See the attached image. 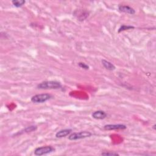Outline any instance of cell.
Returning <instances> with one entry per match:
<instances>
[{"instance_id": "1", "label": "cell", "mask_w": 156, "mask_h": 156, "mask_svg": "<svg viewBox=\"0 0 156 156\" xmlns=\"http://www.w3.org/2000/svg\"><path fill=\"white\" fill-rule=\"evenodd\" d=\"M62 87L61 84L57 81H44L37 86L39 89H59Z\"/></svg>"}, {"instance_id": "2", "label": "cell", "mask_w": 156, "mask_h": 156, "mask_svg": "<svg viewBox=\"0 0 156 156\" xmlns=\"http://www.w3.org/2000/svg\"><path fill=\"white\" fill-rule=\"evenodd\" d=\"M52 98V96L48 93L38 94L33 96L31 98V101L34 103H43Z\"/></svg>"}, {"instance_id": "3", "label": "cell", "mask_w": 156, "mask_h": 156, "mask_svg": "<svg viewBox=\"0 0 156 156\" xmlns=\"http://www.w3.org/2000/svg\"><path fill=\"white\" fill-rule=\"evenodd\" d=\"M92 135V134L90 132L88 131H81L79 133H74L70 134L68 137V139L70 140H77L86 138L90 137Z\"/></svg>"}, {"instance_id": "4", "label": "cell", "mask_w": 156, "mask_h": 156, "mask_svg": "<svg viewBox=\"0 0 156 156\" xmlns=\"http://www.w3.org/2000/svg\"><path fill=\"white\" fill-rule=\"evenodd\" d=\"M55 151V149L50 146H41L36 148L34 151V154L35 155L41 156L43 155H46L48 154L51 153Z\"/></svg>"}, {"instance_id": "5", "label": "cell", "mask_w": 156, "mask_h": 156, "mask_svg": "<svg viewBox=\"0 0 156 156\" xmlns=\"http://www.w3.org/2000/svg\"><path fill=\"white\" fill-rule=\"evenodd\" d=\"M127 128L126 126L121 124H107L104 126V129L106 130H124Z\"/></svg>"}, {"instance_id": "6", "label": "cell", "mask_w": 156, "mask_h": 156, "mask_svg": "<svg viewBox=\"0 0 156 156\" xmlns=\"http://www.w3.org/2000/svg\"><path fill=\"white\" fill-rule=\"evenodd\" d=\"M118 10L121 12H124L126 14H128L130 15H133L135 13V10L132 8L131 7L129 6H124V5H119L118 7Z\"/></svg>"}, {"instance_id": "7", "label": "cell", "mask_w": 156, "mask_h": 156, "mask_svg": "<svg viewBox=\"0 0 156 156\" xmlns=\"http://www.w3.org/2000/svg\"><path fill=\"white\" fill-rule=\"evenodd\" d=\"M92 117L96 119H103L107 117V113L103 110L95 111L92 113Z\"/></svg>"}, {"instance_id": "8", "label": "cell", "mask_w": 156, "mask_h": 156, "mask_svg": "<svg viewBox=\"0 0 156 156\" xmlns=\"http://www.w3.org/2000/svg\"><path fill=\"white\" fill-rule=\"evenodd\" d=\"M71 132H72V130L70 129H66L59 130L56 134V138H59V139L60 138L65 137L67 135H70Z\"/></svg>"}, {"instance_id": "9", "label": "cell", "mask_w": 156, "mask_h": 156, "mask_svg": "<svg viewBox=\"0 0 156 156\" xmlns=\"http://www.w3.org/2000/svg\"><path fill=\"white\" fill-rule=\"evenodd\" d=\"M102 64L104 66V67L108 70L113 71L115 70V66L112 63L106 61V60H102Z\"/></svg>"}, {"instance_id": "10", "label": "cell", "mask_w": 156, "mask_h": 156, "mask_svg": "<svg viewBox=\"0 0 156 156\" xmlns=\"http://www.w3.org/2000/svg\"><path fill=\"white\" fill-rule=\"evenodd\" d=\"M12 3L16 8H20L26 3L25 0H14L12 1Z\"/></svg>"}, {"instance_id": "11", "label": "cell", "mask_w": 156, "mask_h": 156, "mask_svg": "<svg viewBox=\"0 0 156 156\" xmlns=\"http://www.w3.org/2000/svg\"><path fill=\"white\" fill-rule=\"evenodd\" d=\"M134 26H126V25H123L121 26L120 28H119L118 29V32H121L122 31H126V30H128V29H134Z\"/></svg>"}, {"instance_id": "12", "label": "cell", "mask_w": 156, "mask_h": 156, "mask_svg": "<svg viewBox=\"0 0 156 156\" xmlns=\"http://www.w3.org/2000/svg\"><path fill=\"white\" fill-rule=\"evenodd\" d=\"M37 129V127L36 126H31L27 127L25 129H24V131L25 133H31V132L35 131L36 129Z\"/></svg>"}, {"instance_id": "13", "label": "cell", "mask_w": 156, "mask_h": 156, "mask_svg": "<svg viewBox=\"0 0 156 156\" xmlns=\"http://www.w3.org/2000/svg\"><path fill=\"white\" fill-rule=\"evenodd\" d=\"M102 155H105V156H113V155H119V154L117 153H113V152H105V153H101Z\"/></svg>"}, {"instance_id": "14", "label": "cell", "mask_w": 156, "mask_h": 156, "mask_svg": "<svg viewBox=\"0 0 156 156\" xmlns=\"http://www.w3.org/2000/svg\"><path fill=\"white\" fill-rule=\"evenodd\" d=\"M78 65H79V67L83 69H85V70H88L89 69V67L88 66L84 64V63H82V62H79V64H78Z\"/></svg>"}, {"instance_id": "15", "label": "cell", "mask_w": 156, "mask_h": 156, "mask_svg": "<svg viewBox=\"0 0 156 156\" xmlns=\"http://www.w3.org/2000/svg\"><path fill=\"white\" fill-rule=\"evenodd\" d=\"M155 125H154V126H153V128H154V129H155Z\"/></svg>"}]
</instances>
